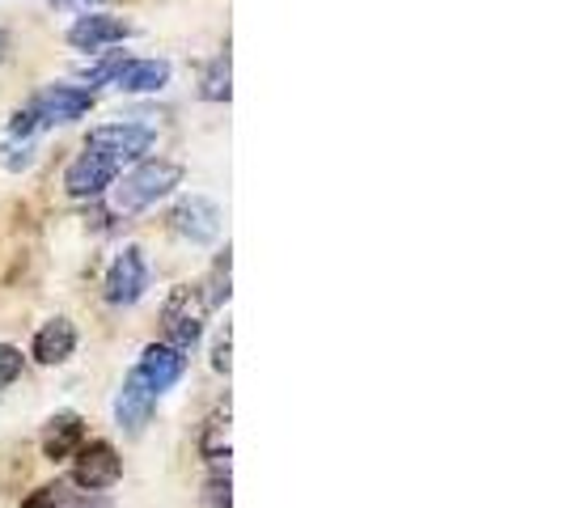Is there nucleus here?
I'll list each match as a JSON object with an SVG mask.
<instances>
[{
	"instance_id": "1",
	"label": "nucleus",
	"mask_w": 563,
	"mask_h": 508,
	"mask_svg": "<svg viewBox=\"0 0 563 508\" xmlns=\"http://www.w3.org/2000/svg\"><path fill=\"white\" fill-rule=\"evenodd\" d=\"M93 111V89L85 85H47L43 93L30 98L26 111H18L9 119L13 136H30L34 128H59V123H77Z\"/></svg>"
},
{
	"instance_id": "2",
	"label": "nucleus",
	"mask_w": 563,
	"mask_h": 508,
	"mask_svg": "<svg viewBox=\"0 0 563 508\" xmlns=\"http://www.w3.org/2000/svg\"><path fill=\"white\" fill-rule=\"evenodd\" d=\"M178 183H183V166H174V162H141L132 174H123V178L111 183V208L119 217L144 212L157 199H166Z\"/></svg>"
},
{
	"instance_id": "3",
	"label": "nucleus",
	"mask_w": 563,
	"mask_h": 508,
	"mask_svg": "<svg viewBox=\"0 0 563 508\" xmlns=\"http://www.w3.org/2000/svg\"><path fill=\"white\" fill-rule=\"evenodd\" d=\"M203 318H208V301L199 284H183L174 288L162 306V327H166V343H174L178 352H191L203 335Z\"/></svg>"
},
{
	"instance_id": "4",
	"label": "nucleus",
	"mask_w": 563,
	"mask_h": 508,
	"mask_svg": "<svg viewBox=\"0 0 563 508\" xmlns=\"http://www.w3.org/2000/svg\"><path fill=\"white\" fill-rule=\"evenodd\" d=\"M153 141H157V132L148 123H107V128H93L85 144L114 157L119 166H128V162H144V153L153 148Z\"/></svg>"
},
{
	"instance_id": "5",
	"label": "nucleus",
	"mask_w": 563,
	"mask_h": 508,
	"mask_svg": "<svg viewBox=\"0 0 563 508\" xmlns=\"http://www.w3.org/2000/svg\"><path fill=\"white\" fill-rule=\"evenodd\" d=\"M73 457H77L73 462V483L85 487V492H107L123 475V457L114 453L111 441H89V445L81 441V450Z\"/></svg>"
},
{
	"instance_id": "6",
	"label": "nucleus",
	"mask_w": 563,
	"mask_h": 508,
	"mask_svg": "<svg viewBox=\"0 0 563 508\" xmlns=\"http://www.w3.org/2000/svg\"><path fill=\"white\" fill-rule=\"evenodd\" d=\"M148 288V263H144L141 246H123V254L111 263L107 284H102V297L111 306H136Z\"/></svg>"
},
{
	"instance_id": "7",
	"label": "nucleus",
	"mask_w": 563,
	"mask_h": 508,
	"mask_svg": "<svg viewBox=\"0 0 563 508\" xmlns=\"http://www.w3.org/2000/svg\"><path fill=\"white\" fill-rule=\"evenodd\" d=\"M119 169L123 166H119L114 157H107V153H98V148H89V144H85L81 157L64 169V187H68V196L93 199V196H102L114 178H119Z\"/></svg>"
},
{
	"instance_id": "8",
	"label": "nucleus",
	"mask_w": 563,
	"mask_h": 508,
	"mask_svg": "<svg viewBox=\"0 0 563 508\" xmlns=\"http://www.w3.org/2000/svg\"><path fill=\"white\" fill-rule=\"evenodd\" d=\"M169 225H174V233H183L187 242L208 246V242H217V238H221V208H217L212 199L191 196L169 212Z\"/></svg>"
},
{
	"instance_id": "9",
	"label": "nucleus",
	"mask_w": 563,
	"mask_h": 508,
	"mask_svg": "<svg viewBox=\"0 0 563 508\" xmlns=\"http://www.w3.org/2000/svg\"><path fill=\"white\" fill-rule=\"evenodd\" d=\"M136 373L157 395H166L169 386L183 382V373H187V352H178L174 343H148L141 352V361H136Z\"/></svg>"
},
{
	"instance_id": "10",
	"label": "nucleus",
	"mask_w": 563,
	"mask_h": 508,
	"mask_svg": "<svg viewBox=\"0 0 563 508\" xmlns=\"http://www.w3.org/2000/svg\"><path fill=\"white\" fill-rule=\"evenodd\" d=\"M153 407H157V390L132 368L128 382H123V390H119V398H114V420H119V428H128V432L136 437L144 423H148V416H153Z\"/></svg>"
},
{
	"instance_id": "11",
	"label": "nucleus",
	"mask_w": 563,
	"mask_h": 508,
	"mask_svg": "<svg viewBox=\"0 0 563 508\" xmlns=\"http://www.w3.org/2000/svg\"><path fill=\"white\" fill-rule=\"evenodd\" d=\"M128 34H132V26L111 18V13H81V18L68 26V43H73L77 52H102V47H111V43H123Z\"/></svg>"
},
{
	"instance_id": "12",
	"label": "nucleus",
	"mask_w": 563,
	"mask_h": 508,
	"mask_svg": "<svg viewBox=\"0 0 563 508\" xmlns=\"http://www.w3.org/2000/svg\"><path fill=\"white\" fill-rule=\"evenodd\" d=\"M73 352H77V327H73L68 318L43 322L34 343H30V356H34L38 365H64Z\"/></svg>"
},
{
	"instance_id": "13",
	"label": "nucleus",
	"mask_w": 563,
	"mask_h": 508,
	"mask_svg": "<svg viewBox=\"0 0 563 508\" xmlns=\"http://www.w3.org/2000/svg\"><path fill=\"white\" fill-rule=\"evenodd\" d=\"M111 85L123 93H157L169 85V64L166 59H123Z\"/></svg>"
},
{
	"instance_id": "14",
	"label": "nucleus",
	"mask_w": 563,
	"mask_h": 508,
	"mask_svg": "<svg viewBox=\"0 0 563 508\" xmlns=\"http://www.w3.org/2000/svg\"><path fill=\"white\" fill-rule=\"evenodd\" d=\"M81 441H85V420L73 416V411H59L56 420L47 423V432H43V457L64 462V457H73V453L81 450Z\"/></svg>"
},
{
	"instance_id": "15",
	"label": "nucleus",
	"mask_w": 563,
	"mask_h": 508,
	"mask_svg": "<svg viewBox=\"0 0 563 508\" xmlns=\"http://www.w3.org/2000/svg\"><path fill=\"white\" fill-rule=\"evenodd\" d=\"M199 450H203V457L212 462V471H229V402L208 416V428H203Z\"/></svg>"
},
{
	"instance_id": "16",
	"label": "nucleus",
	"mask_w": 563,
	"mask_h": 508,
	"mask_svg": "<svg viewBox=\"0 0 563 508\" xmlns=\"http://www.w3.org/2000/svg\"><path fill=\"white\" fill-rule=\"evenodd\" d=\"M199 98H208V102H229V52L208 64V73H203V81H199Z\"/></svg>"
},
{
	"instance_id": "17",
	"label": "nucleus",
	"mask_w": 563,
	"mask_h": 508,
	"mask_svg": "<svg viewBox=\"0 0 563 508\" xmlns=\"http://www.w3.org/2000/svg\"><path fill=\"white\" fill-rule=\"evenodd\" d=\"M203 288V301H208V310H217V306H225L229 301V251L217 258V267H212V276H208V284H199Z\"/></svg>"
},
{
	"instance_id": "18",
	"label": "nucleus",
	"mask_w": 563,
	"mask_h": 508,
	"mask_svg": "<svg viewBox=\"0 0 563 508\" xmlns=\"http://www.w3.org/2000/svg\"><path fill=\"white\" fill-rule=\"evenodd\" d=\"M119 68H123V52H111V56H102L85 73V81H89V89H93V85H111Z\"/></svg>"
},
{
	"instance_id": "19",
	"label": "nucleus",
	"mask_w": 563,
	"mask_h": 508,
	"mask_svg": "<svg viewBox=\"0 0 563 508\" xmlns=\"http://www.w3.org/2000/svg\"><path fill=\"white\" fill-rule=\"evenodd\" d=\"M22 377V352L13 343H0V390Z\"/></svg>"
},
{
	"instance_id": "20",
	"label": "nucleus",
	"mask_w": 563,
	"mask_h": 508,
	"mask_svg": "<svg viewBox=\"0 0 563 508\" xmlns=\"http://www.w3.org/2000/svg\"><path fill=\"white\" fill-rule=\"evenodd\" d=\"M203 500H208V508H233V496H229V471H217V475H212L208 492H203Z\"/></svg>"
},
{
	"instance_id": "21",
	"label": "nucleus",
	"mask_w": 563,
	"mask_h": 508,
	"mask_svg": "<svg viewBox=\"0 0 563 508\" xmlns=\"http://www.w3.org/2000/svg\"><path fill=\"white\" fill-rule=\"evenodd\" d=\"M0 162H4V169H26L30 162H34V144H22V148H18V144H13V148H4V157H0Z\"/></svg>"
},
{
	"instance_id": "22",
	"label": "nucleus",
	"mask_w": 563,
	"mask_h": 508,
	"mask_svg": "<svg viewBox=\"0 0 563 508\" xmlns=\"http://www.w3.org/2000/svg\"><path fill=\"white\" fill-rule=\"evenodd\" d=\"M59 505V487H38L30 492V500H22V508H56Z\"/></svg>"
},
{
	"instance_id": "23",
	"label": "nucleus",
	"mask_w": 563,
	"mask_h": 508,
	"mask_svg": "<svg viewBox=\"0 0 563 508\" xmlns=\"http://www.w3.org/2000/svg\"><path fill=\"white\" fill-rule=\"evenodd\" d=\"M56 508H114L107 496H98V492H85V496H73V500H64Z\"/></svg>"
},
{
	"instance_id": "24",
	"label": "nucleus",
	"mask_w": 563,
	"mask_h": 508,
	"mask_svg": "<svg viewBox=\"0 0 563 508\" xmlns=\"http://www.w3.org/2000/svg\"><path fill=\"white\" fill-rule=\"evenodd\" d=\"M212 368H217V373H229V335L221 339V343H217V356H212Z\"/></svg>"
},
{
	"instance_id": "25",
	"label": "nucleus",
	"mask_w": 563,
	"mask_h": 508,
	"mask_svg": "<svg viewBox=\"0 0 563 508\" xmlns=\"http://www.w3.org/2000/svg\"><path fill=\"white\" fill-rule=\"evenodd\" d=\"M4 52H9V34L0 30V59H4Z\"/></svg>"
}]
</instances>
